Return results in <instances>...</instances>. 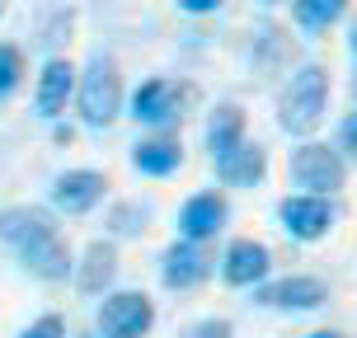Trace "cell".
<instances>
[{
    "mask_svg": "<svg viewBox=\"0 0 357 338\" xmlns=\"http://www.w3.org/2000/svg\"><path fill=\"white\" fill-rule=\"evenodd\" d=\"M268 268H273L268 245H259V240H235L231 249H226V259H221V277L231 286H259L268 277Z\"/></svg>",
    "mask_w": 357,
    "mask_h": 338,
    "instance_id": "cell-12",
    "label": "cell"
},
{
    "mask_svg": "<svg viewBox=\"0 0 357 338\" xmlns=\"http://www.w3.org/2000/svg\"><path fill=\"white\" fill-rule=\"evenodd\" d=\"M226 216H231V207H226V197H221V193L188 197V202H183V212H178V240H193V245L216 240L221 226H226Z\"/></svg>",
    "mask_w": 357,
    "mask_h": 338,
    "instance_id": "cell-10",
    "label": "cell"
},
{
    "mask_svg": "<svg viewBox=\"0 0 357 338\" xmlns=\"http://www.w3.org/2000/svg\"><path fill=\"white\" fill-rule=\"evenodd\" d=\"M231 334H235L231 320H202V324L188 329V338H231Z\"/></svg>",
    "mask_w": 357,
    "mask_h": 338,
    "instance_id": "cell-22",
    "label": "cell"
},
{
    "mask_svg": "<svg viewBox=\"0 0 357 338\" xmlns=\"http://www.w3.org/2000/svg\"><path fill=\"white\" fill-rule=\"evenodd\" d=\"M343 151L357 160V113H348V123H343Z\"/></svg>",
    "mask_w": 357,
    "mask_h": 338,
    "instance_id": "cell-23",
    "label": "cell"
},
{
    "mask_svg": "<svg viewBox=\"0 0 357 338\" xmlns=\"http://www.w3.org/2000/svg\"><path fill=\"white\" fill-rule=\"evenodd\" d=\"M343 10H348V0H296V24H301L305 33H320Z\"/></svg>",
    "mask_w": 357,
    "mask_h": 338,
    "instance_id": "cell-18",
    "label": "cell"
},
{
    "mask_svg": "<svg viewBox=\"0 0 357 338\" xmlns=\"http://www.w3.org/2000/svg\"><path fill=\"white\" fill-rule=\"evenodd\" d=\"M353 52H357V24H353Z\"/></svg>",
    "mask_w": 357,
    "mask_h": 338,
    "instance_id": "cell-26",
    "label": "cell"
},
{
    "mask_svg": "<svg viewBox=\"0 0 357 338\" xmlns=\"http://www.w3.org/2000/svg\"><path fill=\"white\" fill-rule=\"evenodd\" d=\"M113 277H118V249H113V245H104V240H94V245L85 249L80 272H75V286H80L85 296H99V291H108V286H113Z\"/></svg>",
    "mask_w": 357,
    "mask_h": 338,
    "instance_id": "cell-15",
    "label": "cell"
},
{
    "mask_svg": "<svg viewBox=\"0 0 357 338\" xmlns=\"http://www.w3.org/2000/svg\"><path fill=\"white\" fill-rule=\"evenodd\" d=\"M0 240L19 254V263L33 272L38 282H66L71 272V249L56 235L52 216L43 207H10L0 212Z\"/></svg>",
    "mask_w": 357,
    "mask_h": 338,
    "instance_id": "cell-1",
    "label": "cell"
},
{
    "mask_svg": "<svg viewBox=\"0 0 357 338\" xmlns=\"http://www.w3.org/2000/svg\"><path fill=\"white\" fill-rule=\"evenodd\" d=\"M193 104V89L174 85V80H146L137 94H132V118L146 127H169L183 118V108Z\"/></svg>",
    "mask_w": 357,
    "mask_h": 338,
    "instance_id": "cell-6",
    "label": "cell"
},
{
    "mask_svg": "<svg viewBox=\"0 0 357 338\" xmlns=\"http://www.w3.org/2000/svg\"><path fill=\"white\" fill-rule=\"evenodd\" d=\"M19 338H66V324H61V315H43V320H33Z\"/></svg>",
    "mask_w": 357,
    "mask_h": 338,
    "instance_id": "cell-21",
    "label": "cell"
},
{
    "mask_svg": "<svg viewBox=\"0 0 357 338\" xmlns=\"http://www.w3.org/2000/svg\"><path fill=\"white\" fill-rule=\"evenodd\" d=\"M0 15H5V0H0Z\"/></svg>",
    "mask_w": 357,
    "mask_h": 338,
    "instance_id": "cell-27",
    "label": "cell"
},
{
    "mask_svg": "<svg viewBox=\"0 0 357 338\" xmlns=\"http://www.w3.org/2000/svg\"><path fill=\"white\" fill-rule=\"evenodd\" d=\"M324 104H329V71L305 61L301 71L287 80L282 99H278V123L291 137H310L324 123Z\"/></svg>",
    "mask_w": 357,
    "mask_h": 338,
    "instance_id": "cell-2",
    "label": "cell"
},
{
    "mask_svg": "<svg viewBox=\"0 0 357 338\" xmlns=\"http://www.w3.org/2000/svg\"><path fill=\"white\" fill-rule=\"evenodd\" d=\"M310 338H343V334H329V329H324V334H310Z\"/></svg>",
    "mask_w": 357,
    "mask_h": 338,
    "instance_id": "cell-25",
    "label": "cell"
},
{
    "mask_svg": "<svg viewBox=\"0 0 357 338\" xmlns=\"http://www.w3.org/2000/svg\"><path fill=\"white\" fill-rule=\"evenodd\" d=\"M178 5H183L188 15H212V10H221L226 0H178Z\"/></svg>",
    "mask_w": 357,
    "mask_h": 338,
    "instance_id": "cell-24",
    "label": "cell"
},
{
    "mask_svg": "<svg viewBox=\"0 0 357 338\" xmlns=\"http://www.w3.org/2000/svg\"><path fill=\"white\" fill-rule=\"evenodd\" d=\"M235 146H245V113L240 104H221L207 123V151H212V164L226 160Z\"/></svg>",
    "mask_w": 357,
    "mask_h": 338,
    "instance_id": "cell-17",
    "label": "cell"
},
{
    "mask_svg": "<svg viewBox=\"0 0 357 338\" xmlns=\"http://www.w3.org/2000/svg\"><path fill=\"white\" fill-rule=\"evenodd\" d=\"M75 85H80L75 66L66 56H52V61L43 66V80H38V113H43V118H56V113L66 108V99L75 94Z\"/></svg>",
    "mask_w": 357,
    "mask_h": 338,
    "instance_id": "cell-13",
    "label": "cell"
},
{
    "mask_svg": "<svg viewBox=\"0 0 357 338\" xmlns=\"http://www.w3.org/2000/svg\"><path fill=\"white\" fill-rule=\"evenodd\" d=\"M254 301L264 305V310H320V305L329 301V286H324L320 277H305V272H296V277L264 282L259 291H254Z\"/></svg>",
    "mask_w": 357,
    "mask_h": 338,
    "instance_id": "cell-8",
    "label": "cell"
},
{
    "mask_svg": "<svg viewBox=\"0 0 357 338\" xmlns=\"http://www.w3.org/2000/svg\"><path fill=\"white\" fill-rule=\"evenodd\" d=\"M104 188H108L104 174H94V169H66V174L52 178V207L66 216H80L89 207H99Z\"/></svg>",
    "mask_w": 357,
    "mask_h": 338,
    "instance_id": "cell-9",
    "label": "cell"
},
{
    "mask_svg": "<svg viewBox=\"0 0 357 338\" xmlns=\"http://www.w3.org/2000/svg\"><path fill=\"white\" fill-rule=\"evenodd\" d=\"M132 164L151 178H165L183 164V146H178L174 137H146V141L132 146Z\"/></svg>",
    "mask_w": 357,
    "mask_h": 338,
    "instance_id": "cell-16",
    "label": "cell"
},
{
    "mask_svg": "<svg viewBox=\"0 0 357 338\" xmlns=\"http://www.w3.org/2000/svg\"><path fill=\"white\" fill-rule=\"evenodd\" d=\"M264 174H268V151L254 141L235 146L226 160H216V178L231 188H254V183H264Z\"/></svg>",
    "mask_w": 357,
    "mask_h": 338,
    "instance_id": "cell-14",
    "label": "cell"
},
{
    "mask_svg": "<svg viewBox=\"0 0 357 338\" xmlns=\"http://www.w3.org/2000/svg\"><path fill=\"white\" fill-rule=\"evenodd\" d=\"M278 216H282V231L291 240H324L329 226H334V207L329 197H310V193H296V197H282L278 202Z\"/></svg>",
    "mask_w": 357,
    "mask_h": 338,
    "instance_id": "cell-7",
    "label": "cell"
},
{
    "mask_svg": "<svg viewBox=\"0 0 357 338\" xmlns=\"http://www.w3.org/2000/svg\"><path fill=\"white\" fill-rule=\"evenodd\" d=\"M19 75H24V56H19V47L0 43V99H10V94L19 89Z\"/></svg>",
    "mask_w": 357,
    "mask_h": 338,
    "instance_id": "cell-20",
    "label": "cell"
},
{
    "mask_svg": "<svg viewBox=\"0 0 357 338\" xmlns=\"http://www.w3.org/2000/svg\"><path fill=\"white\" fill-rule=\"evenodd\" d=\"M155 324V305L146 291H113L99 305V334L104 338H146Z\"/></svg>",
    "mask_w": 357,
    "mask_h": 338,
    "instance_id": "cell-5",
    "label": "cell"
},
{
    "mask_svg": "<svg viewBox=\"0 0 357 338\" xmlns=\"http://www.w3.org/2000/svg\"><path fill=\"white\" fill-rule=\"evenodd\" d=\"M75 104H80L85 127H108L113 123V118L123 113V75H118V61L89 56V66L80 71V85H75Z\"/></svg>",
    "mask_w": 357,
    "mask_h": 338,
    "instance_id": "cell-3",
    "label": "cell"
},
{
    "mask_svg": "<svg viewBox=\"0 0 357 338\" xmlns=\"http://www.w3.org/2000/svg\"><path fill=\"white\" fill-rule=\"evenodd\" d=\"M207 272H212V259H207L202 245H193V240L169 245L165 259H160V277H165V286H174V291H188V286L207 282Z\"/></svg>",
    "mask_w": 357,
    "mask_h": 338,
    "instance_id": "cell-11",
    "label": "cell"
},
{
    "mask_svg": "<svg viewBox=\"0 0 357 338\" xmlns=\"http://www.w3.org/2000/svg\"><path fill=\"white\" fill-rule=\"evenodd\" d=\"M343 178H348V164H343L339 151H329L320 141H305L291 151V183L305 188L310 197H329L343 188Z\"/></svg>",
    "mask_w": 357,
    "mask_h": 338,
    "instance_id": "cell-4",
    "label": "cell"
},
{
    "mask_svg": "<svg viewBox=\"0 0 357 338\" xmlns=\"http://www.w3.org/2000/svg\"><path fill=\"white\" fill-rule=\"evenodd\" d=\"M146 221H151V212H146L142 202H123V207H113V216H108L113 235H142Z\"/></svg>",
    "mask_w": 357,
    "mask_h": 338,
    "instance_id": "cell-19",
    "label": "cell"
}]
</instances>
